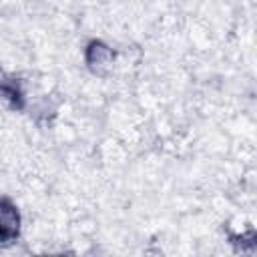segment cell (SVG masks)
<instances>
[{
    "instance_id": "cell-1",
    "label": "cell",
    "mask_w": 257,
    "mask_h": 257,
    "mask_svg": "<svg viewBox=\"0 0 257 257\" xmlns=\"http://www.w3.org/2000/svg\"><path fill=\"white\" fill-rule=\"evenodd\" d=\"M20 215L8 199H0V243H10L18 237Z\"/></svg>"
}]
</instances>
